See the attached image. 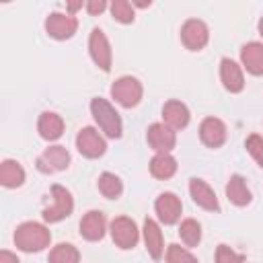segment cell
Here are the masks:
<instances>
[{"instance_id": "18", "label": "cell", "mask_w": 263, "mask_h": 263, "mask_svg": "<svg viewBox=\"0 0 263 263\" xmlns=\"http://www.w3.org/2000/svg\"><path fill=\"white\" fill-rule=\"evenodd\" d=\"M142 232H144V245H146L148 255H150L154 261H158V259L162 257V253H164V240H162V230H160V226H158L152 218H146Z\"/></svg>"}, {"instance_id": "29", "label": "cell", "mask_w": 263, "mask_h": 263, "mask_svg": "<svg viewBox=\"0 0 263 263\" xmlns=\"http://www.w3.org/2000/svg\"><path fill=\"white\" fill-rule=\"evenodd\" d=\"M245 148H247V152L255 158V162L263 168V138H261L259 134H251V136L247 138V142H245Z\"/></svg>"}, {"instance_id": "26", "label": "cell", "mask_w": 263, "mask_h": 263, "mask_svg": "<svg viewBox=\"0 0 263 263\" xmlns=\"http://www.w3.org/2000/svg\"><path fill=\"white\" fill-rule=\"evenodd\" d=\"M179 236L187 247H197L201 240V226L193 218H185L179 226Z\"/></svg>"}, {"instance_id": "4", "label": "cell", "mask_w": 263, "mask_h": 263, "mask_svg": "<svg viewBox=\"0 0 263 263\" xmlns=\"http://www.w3.org/2000/svg\"><path fill=\"white\" fill-rule=\"evenodd\" d=\"M74 210V199H72V193L62 187V185H51V205H47L43 210V220L53 224V222H60L64 218H68Z\"/></svg>"}, {"instance_id": "27", "label": "cell", "mask_w": 263, "mask_h": 263, "mask_svg": "<svg viewBox=\"0 0 263 263\" xmlns=\"http://www.w3.org/2000/svg\"><path fill=\"white\" fill-rule=\"evenodd\" d=\"M109 10H111V16H113L117 23H123V25H129V23H134V18H136L134 4L127 2V0H113V2L109 4Z\"/></svg>"}, {"instance_id": "8", "label": "cell", "mask_w": 263, "mask_h": 263, "mask_svg": "<svg viewBox=\"0 0 263 263\" xmlns=\"http://www.w3.org/2000/svg\"><path fill=\"white\" fill-rule=\"evenodd\" d=\"M35 166L39 173H45V175L66 171L70 166V152L64 146H49L37 156Z\"/></svg>"}, {"instance_id": "10", "label": "cell", "mask_w": 263, "mask_h": 263, "mask_svg": "<svg viewBox=\"0 0 263 263\" xmlns=\"http://www.w3.org/2000/svg\"><path fill=\"white\" fill-rule=\"evenodd\" d=\"M76 148L84 158H99L105 154L107 144H105V138L95 127L86 125L76 134Z\"/></svg>"}, {"instance_id": "15", "label": "cell", "mask_w": 263, "mask_h": 263, "mask_svg": "<svg viewBox=\"0 0 263 263\" xmlns=\"http://www.w3.org/2000/svg\"><path fill=\"white\" fill-rule=\"evenodd\" d=\"M199 140L208 148H220L226 142V125L218 117H205L199 123Z\"/></svg>"}, {"instance_id": "30", "label": "cell", "mask_w": 263, "mask_h": 263, "mask_svg": "<svg viewBox=\"0 0 263 263\" xmlns=\"http://www.w3.org/2000/svg\"><path fill=\"white\" fill-rule=\"evenodd\" d=\"M216 263H245V255L236 253L228 245H218L216 247Z\"/></svg>"}, {"instance_id": "1", "label": "cell", "mask_w": 263, "mask_h": 263, "mask_svg": "<svg viewBox=\"0 0 263 263\" xmlns=\"http://www.w3.org/2000/svg\"><path fill=\"white\" fill-rule=\"evenodd\" d=\"M51 242V232L39 222H23L14 230V245L23 253H39Z\"/></svg>"}, {"instance_id": "14", "label": "cell", "mask_w": 263, "mask_h": 263, "mask_svg": "<svg viewBox=\"0 0 263 263\" xmlns=\"http://www.w3.org/2000/svg\"><path fill=\"white\" fill-rule=\"evenodd\" d=\"M189 193H191V199L205 212H220V203H218V197L214 193V189L203 181V179H197L193 177L189 181Z\"/></svg>"}, {"instance_id": "9", "label": "cell", "mask_w": 263, "mask_h": 263, "mask_svg": "<svg viewBox=\"0 0 263 263\" xmlns=\"http://www.w3.org/2000/svg\"><path fill=\"white\" fill-rule=\"evenodd\" d=\"M88 53H90L92 62L103 72H109L111 70L113 53H111V45L107 41V35L103 33V29H92L90 31V37H88Z\"/></svg>"}, {"instance_id": "24", "label": "cell", "mask_w": 263, "mask_h": 263, "mask_svg": "<svg viewBox=\"0 0 263 263\" xmlns=\"http://www.w3.org/2000/svg\"><path fill=\"white\" fill-rule=\"evenodd\" d=\"M97 185H99V191L103 193V197H107V199H117L123 193V183L113 173H101Z\"/></svg>"}, {"instance_id": "20", "label": "cell", "mask_w": 263, "mask_h": 263, "mask_svg": "<svg viewBox=\"0 0 263 263\" xmlns=\"http://www.w3.org/2000/svg\"><path fill=\"white\" fill-rule=\"evenodd\" d=\"M37 132H39V136L43 140L53 142V140L62 138V134H64V119L53 111H45V113L39 115Z\"/></svg>"}, {"instance_id": "3", "label": "cell", "mask_w": 263, "mask_h": 263, "mask_svg": "<svg viewBox=\"0 0 263 263\" xmlns=\"http://www.w3.org/2000/svg\"><path fill=\"white\" fill-rule=\"evenodd\" d=\"M142 82L136 76H121L111 84V97L125 109L136 107L142 101Z\"/></svg>"}, {"instance_id": "31", "label": "cell", "mask_w": 263, "mask_h": 263, "mask_svg": "<svg viewBox=\"0 0 263 263\" xmlns=\"http://www.w3.org/2000/svg\"><path fill=\"white\" fill-rule=\"evenodd\" d=\"M84 8H86V12H88L90 16H97V14H101L103 10H107L109 4H107L105 0H88V2L84 4Z\"/></svg>"}, {"instance_id": "16", "label": "cell", "mask_w": 263, "mask_h": 263, "mask_svg": "<svg viewBox=\"0 0 263 263\" xmlns=\"http://www.w3.org/2000/svg\"><path fill=\"white\" fill-rule=\"evenodd\" d=\"M220 80L228 92H240L245 88L242 68L230 58H222L220 62Z\"/></svg>"}, {"instance_id": "32", "label": "cell", "mask_w": 263, "mask_h": 263, "mask_svg": "<svg viewBox=\"0 0 263 263\" xmlns=\"http://www.w3.org/2000/svg\"><path fill=\"white\" fill-rule=\"evenodd\" d=\"M0 263H21V261H18V257L14 253L4 249V251H0Z\"/></svg>"}, {"instance_id": "33", "label": "cell", "mask_w": 263, "mask_h": 263, "mask_svg": "<svg viewBox=\"0 0 263 263\" xmlns=\"http://www.w3.org/2000/svg\"><path fill=\"white\" fill-rule=\"evenodd\" d=\"M78 8H82V2H72V4H68V10H70V14H72L74 10H78Z\"/></svg>"}, {"instance_id": "23", "label": "cell", "mask_w": 263, "mask_h": 263, "mask_svg": "<svg viewBox=\"0 0 263 263\" xmlns=\"http://www.w3.org/2000/svg\"><path fill=\"white\" fill-rule=\"evenodd\" d=\"M177 173V160L168 152H160L150 160V175L154 179L166 181Z\"/></svg>"}, {"instance_id": "22", "label": "cell", "mask_w": 263, "mask_h": 263, "mask_svg": "<svg viewBox=\"0 0 263 263\" xmlns=\"http://www.w3.org/2000/svg\"><path fill=\"white\" fill-rule=\"evenodd\" d=\"M0 183L6 189L21 187L25 183V168L21 166V162H16L12 158L2 160V164H0Z\"/></svg>"}, {"instance_id": "19", "label": "cell", "mask_w": 263, "mask_h": 263, "mask_svg": "<svg viewBox=\"0 0 263 263\" xmlns=\"http://www.w3.org/2000/svg\"><path fill=\"white\" fill-rule=\"evenodd\" d=\"M242 68L253 76H263V43L251 41L240 49Z\"/></svg>"}, {"instance_id": "25", "label": "cell", "mask_w": 263, "mask_h": 263, "mask_svg": "<svg viewBox=\"0 0 263 263\" xmlns=\"http://www.w3.org/2000/svg\"><path fill=\"white\" fill-rule=\"evenodd\" d=\"M47 263H80V253L70 242H60L49 251Z\"/></svg>"}, {"instance_id": "7", "label": "cell", "mask_w": 263, "mask_h": 263, "mask_svg": "<svg viewBox=\"0 0 263 263\" xmlns=\"http://www.w3.org/2000/svg\"><path fill=\"white\" fill-rule=\"evenodd\" d=\"M78 29V18L70 12H51L45 18V33L51 39L64 41L70 39Z\"/></svg>"}, {"instance_id": "21", "label": "cell", "mask_w": 263, "mask_h": 263, "mask_svg": "<svg viewBox=\"0 0 263 263\" xmlns=\"http://www.w3.org/2000/svg\"><path fill=\"white\" fill-rule=\"evenodd\" d=\"M226 197H228L230 203H234L238 208L249 205L251 199H253V195H251V191L247 187V181L240 175H232L228 179V183H226Z\"/></svg>"}, {"instance_id": "12", "label": "cell", "mask_w": 263, "mask_h": 263, "mask_svg": "<svg viewBox=\"0 0 263 263\" xmlns=\"http://www.w3.org/2000/svg\"><path fill=\"white\" fill-rule=\"evenodd\" d=\"M107 230V218L101 210H90L80 220V236L88 242H97L105 236Z\"/></svg>"}, {"instance_id": "11", "label": "cell", "mask_w": 263, "mask_h": 263, "mask_svg": "<svg viewBox=\"0 0 263 263\" xmlns=\"http://www.w3.org/2000/svg\"><path fill=\"white\" fill-rule=\"evenodd\" d=\"M154 210H156L158 220H160L162 224L171 226V224H175V222L181 218L183 203H181V199H179L175 193L164 191V193H160V195L156 197V201H154Z\"/></svg>"}, {"instance_id": "28", "label": "cell", "mask_w": 263, "mask_h": 263, "mask_svg": "<svg viewBox=\"0 0 263 263\" xmlns=\"http://www.w3.org/2000/svg\"><path fill=\"white\" fill-rule=\"evenodd\" d=\"M166 263H197V259L187 249H183L181 245H168Z\"/></svg>"}, {"instance_id": "13", "label": "cell", "mask_w": 263, "mask_h": 263, "mask_svg": "<svg viewBox=\"0 0 263 263\" xmlns=\"http://www.w3.org/2000/svg\"><path fill=\"white\" fill-rule=\"evenodd\" d=\"M146 140L152 146V150H156V154L160 152H171L177 144V134L175 129H171L164 123H152L146 132Z\"/></svg>"}, {"instance_id": "2", "label": "cell", "mask_w": 263, "mask_h": 263, "mask_svg": "<svg viewBox=\"0 0 263 263\" xmlns=\"http://www.w3.org/2000/svg\"><path fill=\"white\" fill-rule=\"evenodd\" d=\"M90 113L97 121V125L101 127V132L107 136V138H121L123 134V125H121V117L119 113L115 111V107L107 101V99H101V97H95L90 101Z\"/></svg>"}, {"instance_id": "6", "label": "cell", "mask_w": 263, "mask_h": 263, "mask_svg": "<svg viewBox=\"0 0 263 263\" xmlns=\"http://www.w3.org/2000/svg\"><path fill=\"white\" fill-rule=\"evenodd\" d=\"M181 41L189 51H201L210 41V29L199 18H187L181 27Z\"/></svg>"}, {"instance_id": "5", "label": "cell", "mask_w": 263, "mask_h": 263, "mask_svg": "<svg viewBox=\"0 0 263 263\" xmlns=\"http://www.w3.org/2000/svg\"><path fill=\"white\" fill-rule=\"evenodd\" d=\"M109 232H111V238L113 242L127 251V249H134L140 240V230L136 226V222L127 216H117L111 220V226H109Z\"/></svg>"}, {"instance_id": "17", "label": "cell", "mask_w": 263, "mask_h": 263, "mask_svg": "<svg viewBox=\"0 0 263 263\" xmlns=\"http://www.w3.org/2000/svg\"><path fill=\"white\" fill-rule=\"evenodd\" d=\"M162 119H164V125H168L171 129H183V127H187L191 115H189V109L185 103L171 99L162 107Z\"/></svg>"}, {"instance_id": "34", "label": "cell", "mask_w": 263, "mask_h": 263, "mask_svg": "<svg viewBox=\"0 0 263 263\" xmlns=\"http://www.w3.org/2000/svg\"><path fill=\"white\" fill-rule=\"evenodd\" d=\"M259 35H261V37H263V16H261V18H259Z\"/></svg>"}]
</instances>
